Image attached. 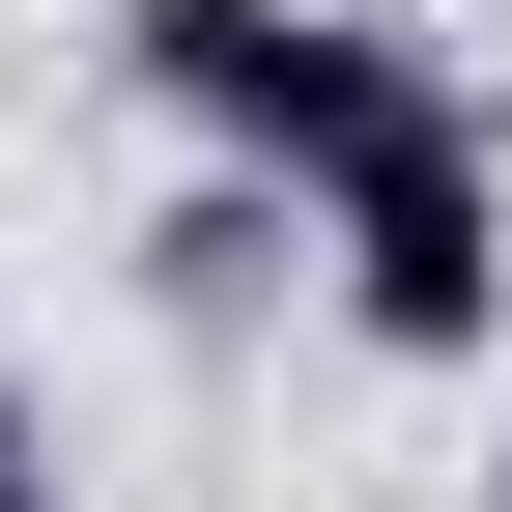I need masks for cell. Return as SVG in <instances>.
Instances as JSON below:
<instances>
[{"label":"cell","instance_id":"1","mask_svg":"<svg viewBox=\"0 0 512 512\" xmlns=\"http://www.w3.org/2000/svg\"><path fill=\"white\" fill-rule=\"evenodd\" d=\"M313 285H342L370 370H484L512 342V143H484L456 86H399L342 171H313Z\"/></svg>","mask_w":512,"mask_h":512},{"label":"cell","instance_id":"2","mask_svg":"<svg viewBox=\"0 0 512 512\" xmlns=\"http://www.w3.org/2000/svg\"><path fill=\"white\" fill-rule=\"evenodd\" d=\"M114 57H143V114H171L200 171H285V200H313V171H342L370 114L427 86V57L370 29V0H143Z\"/></svg>","mask_w":512,"mask_h":512},{"label":"cell","instance_id":"3","mask_svg":"<svg viewBox=\"0 0 512 512\" xmlns=\"http://www.w3.org/2000/svg\"><path fill=\"white\" fill-rule=\"evenodd\" d=\"M0 512H57V427H29V370H0Z\"/></svg>","mask_w":512,"mask_h":512},{"label":"cell","instance_id":"4","mask_svg":"<svg viewBox=\"0 0 512 512\" xmlns=\"http://www.w3.org/2000/svg\"><path fill=\"white\" fill-rule=\"evenodd\" d=\"M484 512H512V456H484Z\"/></svg>","mask_w":512,"mask_h":512}]
</instances>
